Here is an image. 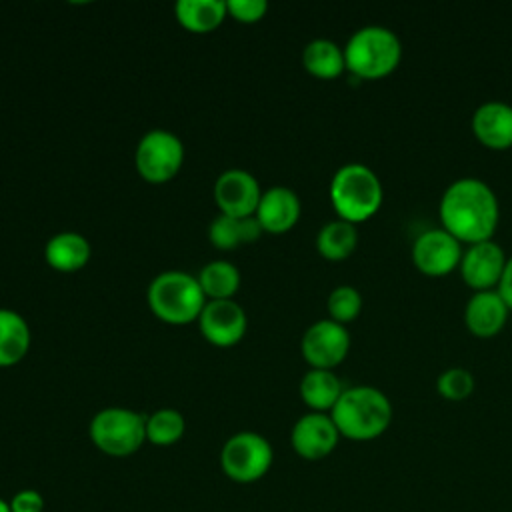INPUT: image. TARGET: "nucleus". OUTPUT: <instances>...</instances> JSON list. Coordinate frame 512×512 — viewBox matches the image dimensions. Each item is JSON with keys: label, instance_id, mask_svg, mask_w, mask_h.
I'll return each instance as SVG.
<instances>
[{"label": "nucleus", "instance_id": "nucleus-32", "mask_svg": "<svg viewBox=\"0 0 512 512\" xmlns=\"http://www.w3.org/2000/svg\"><path fill=\"white\" fill-rule=\"evenodd\" d=\"M0 512H10V504L0 498Z\"/></svg>", "mask_w": 512, "mask_h": 512}, {"label": "nucleus", "instance_id": "nucleus-28", "mask_svg": "<svg viewBox=\"0 0 512 512\" xmlns=\"http://www.w3.org/2000/svg\"><path fill=\"white\" fill-rule=\"evenodd\" d=\"M436 390L446 400H452V402L466 400L474 390V376L468 368L450 366L438 374Z\"/></svg>", "mask_w": 512, "mask_h": 512}, {"label": "nucleus", "instance_id": "nucleus-20", "mask_svg": "<svg viewBox=\"0 0 512 512\" xmlns=\"http://www.w3.org/2000/svg\"><path fill=\"white\" fill-rule=\"evenodd\" d=\"M30 326L16 310L0 308V368L18 364L30 350Z\"/></svg>", "mask_w": 512, "mask_h": 512}, {"label": "nucleus", "instance_id": "nucleus-23", "mask_svg": "<svg viewBox=\"0 0 512 512\" xmlns=\"http://www.w3.org/2000/svg\"><path fill=\"white\" fill-rule=\"evenodd\" d=\"M302 64L316 78H336L346 70L344 48H340L334 40L314 38L302 50Z\"/></svg>", "mask_w": 512, "mask_h": 512}, {"label": "nucleus", "instance_id": "nucleus-31", "mask_svg": "<svg viewBox=\"0 0 512 512\" xmlns=\"http://www.w3.org/2000/svg\"><path fill=\"white\" fill-rule=\"evenodd\" d=\"M496 290L504 298L506 306L512 310V256L506 260V266H504V272H502V278H500Z\"/></svg>", "mask_w": 512, "mask_h": 512}, {"label": "nucleus", "instance_id": "nucleus-8", "mask_svg": "<svg viewBox=\"0 0 512 512\" xmlns=\"http://www.w3.org/2000/svg\"><path fill=\"white\" fill-rule=\"evenodd\" d=\"M134 164L146 182L164 184L180 172L184 164V144L174 132L154 128L136 144Z\"/></svg>", "mask_w": 512, "mask_h": 512}, {"label": "nucleus", "instance_id": "nucleus-1", "mask_svg": "<svg viewBox=\"0 0 512 512\" xmlns=\"http://www.w3.org/2000/svg\"><path fill=\"white\" fill-rule=\"evenodd\" d=\"M442 228L464 244L492 240L500 218L496 192L480 178L462 176L448 184L438 206Z\"/></svg>", "mask_w": 512, "mask_h": 512}, {"label": "nucleus", "instance_id": "nucleus-13", "mask_svg": "<svg viewBox=\"0 0 512 512\" xmlns=\"http://www.w3.org/2000/svg\"><path fill=\"white\" fill-rule=\"evenodd\" d=\"M198 328L210 344L228 348L244 338L248 318L244 308L234 300H208L198 318Z\"/></svg>", "mask_w": 512, "mask_h": 512}, {"label": "nucleus", "instance_id": "nucleus-16", "mask_svg": "<svg viewBox=\"0 0 512 512\" xmlns=\"http://www.w3.org/2000/svg\"><path fill=\"white\" fill-rule=\"evenodd\" d=\"M472 132L488 148L512 146V104L502 100L482 102L472 114Z\"/></svg>", "mask_w": 512, "mask_h": 512}, {"label": "nucleus", "instance_id": "nucleus-10", "mask_svg": "<svg viewBox=\"0 0 512 512\" xmlns=\"http://www.w3.org/2000/svg\"><path fill=\"white\" fill-rule=\"evenodd\" d=\"M462 242L444 228H430L416 236L412 260L426 276H444L460 266Z\"/></svg>", "mask_w": 512, "mask_h": 512}, {"label": "nucleus", "instance_id": "nucleus-17", "mask_svg": "<svg viewBox=\"0 0 512 512\" xmlns=\"http://www.w3.org/2000/svg\"><path fill=\"white\" fill-rule=\"evenodd\" d=\"M510 308L498 290H478L464 306V322L474 336H496L508 320Z\"/></svg>", "mask_w": 512, "mask_h": 512}, {"label": "nucleus", "instance_id": "nucleus-9", "mask_svg": "<svg viewBox=\"0 0 512 512\" xmlns=\"http://www.w3.org/2000/svg\"><path fill=\"white\" fill-rule=\"evenodd\" d=\"M300 350L312 368L332 370L346 358L350 350V334L344 324L332 318L316 320L302 334Z\"/></svg>", "mask_w": 512, "mask_h": 512}, {"label": "nucleus", "instance_id": "nucleus-5", "mask_svg": "<svg viewBox=\"0 0 512 512\" xmlns=\"http://www.w3.org/2000/svg\"><path fill=\"white\" fill-rule=\"evenodd\" d=\"M402 58V42L396 32L380 24H368L352 32L344 46L346 68L364 80L388 76Z\"/></svg>", "mask_w": 512, "mask_h": 512}, {"label": "nucleus", "instance_id": "nucleus-12", "mask_svg": "<svg viewBox=\"0 0 512 512\" xmlns=\"http://www.w3.org/2000/svg\"><path fill=\"white\" fill-rule=\"evenodd\" d=\"M262 190L258 180L242 168L224 170L214 182V202L220 214L246 218L254 216Z\"/></svg>", "mask_w": 512, "mask_h": 512}, {"label": "nucleus", "instance_id": "nucleus-11", "mask_svg": "<svg viewBox=\"0 0 512 512\" xmlns=\"http://www.w3.org/2000/svg\"><path fill=\"white\" fill-rule=\"evenodd\" d=\"M340 432L328 412H306L290 430V446L304 460H322L338 446Z\"/></svg>", "mask_w": 512, "mask_h": 512}, {"label": "nucleus", "instance_id": "nucleus-4", "mask_svg": "<svg viewBox=\"0 0 512 512\" xmlns=\"http://www.w3.org/2000/svg\"><path fill=\"white\" fill-rule=\"evenodd\" d=\"M328 192L338 218L352 224L374 216L384 200V188L378 174L362 162L340 166L330 180Z\"/></svg>", "mask_w": 512, "mask_h": 512}, {"label": "nucleus", "instance_id": "nucleus-21", "mask_svg": "<svg viewBox=\"0 0 512 512\" xmlns=\"http://www.w3.org/2000/svg\"><path fill=\"white\" fill-rule=\"evenodd\" d=\"M262 228L254 216L234 218L218 214L208 226V240L218 250H234L242 244H252L260 238Z\"/></svg>", "mask_w": 512, "mask_h": 512}, {"label": "nucleus", "instance_id": "nucleus-30", "mask_svg": "<svg viewBox=\"0 0 512 512\" xmlns=\"http://www.w3.org/2000/svg\"><path fill=\"white\" fill-rule=\"evenodd\" d=\"M10 512H44V496L34 488H22L10 498Z\"/></svg>", "mask_w": 512, "mask_h": 512}, {"label": "nucleus", "instance_id": "nucleus-24", "mask_svg": "<svg viewBox=\"0 0 512 512\" xmlns=\"http://www.w3.org/2000/svg\"><path fill=\"white\" fill-rule=\"evenodd\" d=\"M358 244L356 224L336 218L326 222L316 234V248L326 260L348 258Z\"/></svg>", "mask_w": 512, "mask_h": 512}, {"label": "nucleus", "instance_id": "nucleus-7", "mask_svg": "<svg viewBox=\"0 0 512 512\" xmlns=\"http://www.w3.org/2000/svg\"><path fill=\"white\" fill-rule=\"evenodd\" d=\"M272 462V444L268 438L252 430L232 434L220 450V468L224 476L238 484L258 482L268 474Z\"/></svg>", "mask_w": 512, "mask_h": 512}, {"label": "nucleus", "instance_id": "nucleus-3", "mask_svg": "<svg viewBox=\"0 0 512 512\" xmlns=\"http://www.w3.org/2000/svg\"><path fill=\"white\" fill-rule=\"evenodd\" d=\"M152 314L172 326L198 322L208 298L196 276L182 270H166L152 278L146 290Z\"/></svg>", "mask_w": 512, "mask_h": 512}, {"label": "nucleus", "instance_id": "nucleus-2", "mask_svg": "<svg viewBox=\"0 0 512 512\" xmlns=\"http://www.w3.org/2000/svg\"><path fill=\"white\" fill-rule=\"evenodd\" d=\"M330 416L340 436L366 442L382 436L392 422L390 398L376 386L358 384L344 388Z\"/></svg>", "mask_w": 512, "mask_h": 512}, {"label": "nucleus", "instance_id": "nucleus-27", "mask_svg": "<svg viewBox=\"0 0 512 512\" xmlns=\"http://www.w3.org/2000/svg\"><path fill=\"white\" fill-rule=\"evenodd\" d=\"M326 306H328L330 318L346 326L348 322L358 318L362 310V294L358 292V288L350 284H340L328 294Z\"/></svg>", "mask_w": 512, "mask_h": 512}, {"label": "nucleus", "instance_id": "nucleus-14", "mask_svg": "<svg viewBox=\"0 0 512 512\" xmlns=\"http://www.w3.org/2000/svg\"><path fill=\"white\" fill-rule=\"evenodd\" d=\"M506 260L508 258L500 244H496L494 240H484L468 244V248L462 252L458 268L462 280L470 288H474V292L492 290L502 278Z\"/></svg>", "mask_w": 512, "mask_h": 512}, {"label": "nucleus", "instance_id": "nucleus-26", "mask_svg": "<svg viewBox=\"0 0 512 512\" xmlns=\"http://www.w3.org/2000/svg\"><path fill=\"white\" fill-rule=\"evenodd\" d=\"M186 432V420L176 408H160L146 416V442L154 446H172Z\"/></svg>", "mask_w": 512, "mask_h": 512}, {"label": "nucleus", "instance_id": "nucleus-19", "mask_svg": "<svg viewBox=\"0 0 512 512\" xmlns=\"http://www.w3.org/2000/svg\"><path fill=\"white\" fill-rule=\"evenodd\" d=\"M300 398L310 408V412H328L338 402L344 386L334 370L310 368L300 380Z\"/></svg>", "mask_w": 512, "mask_h": 512}, {"label": "nucleus", "instance_id": "nucleus-6", "mask_svg": "<svg viewBox=\"0 0 512 512\" xmlns=\"http://www.w3.org/2000/svg\"><path fill=\"white\" fill-rule=\"evenodd\" d=\"M88 436L106 456H132L146 442V416L122 406L102 408L92 416Z\"/></svg>", "mask_w": 512, "mask_h": 512}, {"label": "nucleus", "instance_id": "nucleus-29", "mask_svg": "<svg viewBox=\"0 0 512 512\" xmlns=\"http://www.w3.org/2000/svg\"><path fill=\"white\" fill-rule=\"evenodd\" d=\"M228 16L242 24H254L262 20L268 12V2L264 0H226Z\"/></svg>", "mask_w": 512, "mask_h": 512}, {"label": "nucleus", "instance_id": "nucleus-18", "mask_svg": "<svg viewBox=\"0 0 512 512\" xmlns=\"http://www.w3.org/2000/svg\"><path fill=\"white\" fill-rule=\"evenodd\" d=\"M90 242L78 232H58L48 238L44 246V258L56 272L70 274L84 268L90 260Z\"/></svg>", "mask_w": 512, "mask_h": 512}, {"label": "nucleus", "instance_id": "nucleus-25", "mask_svg": "<svg viewBox=\"0 0 512 512\" xmlns=\"http://www.w3.org/2000/svg\"><path fill=\"white\" fill-rule=\"evenodd\" d=\"M196 278L208 300H234V294L240 288V272L228 260L208 262Z\"/></svg>", "mask_w": 512, "mask_h": 512}, {"label": "nucleus", "instance_id": "nucleus-15", "mask_svg": "<svg viewBox=\"0 0 512 512\" xmlns=\"http://www.w3.org/2000/svg\"><path fill=\"white\" fill-rule=\"evenodd\" d=\"M302 212L298 194L288 186H272L262 192L254 218L262 232L284 234L296 226Z\"/></svg>", "mask_w": 512, "mask_h": 512}, {"label": "nucleus", "instance_id": "nucleus-22", "mask_svg": "<svg viewBox=\"0 0 512 512\" xmlns=\"http://www.w3.org/2000/svg\"><path fill=\"white\" fill-rule=\"evenodd\" d=\"M174 14L178 24L188 32L208 34L224 22L228 10L224 0H178Z\"/></svg>", "mask_w": 512, "mask_h": 512}]
</instances>
